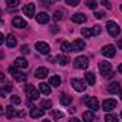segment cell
I'll return each mask as SVG.
<instances>
[{
    "label": "cell",
    "mask_w": 122,
    "mask_h": 122,
    "mask_svg": "<svg viewBox=\"0 0 122 122\" xmlns=\"http://www.w3.org/2000/svg\"><path fill=\"white\" fill-rule=\"evenodd\" d=\"M85 80H87V82L90 84V85H95V75L92 74V72H85Z\"/></svg>",
    "instance_id": "cell-25"
},
{
    "label": "cell",
    "mask_w": 122,
    "mask_h": 122,
    "mask_svg": "<svg viewBox=\"0 0 122 122\" xmlns=\"http://www.w3.org/2000/svg\"><path fill=\"white\" fill-rule=\"evenodd\" d=\"M3 43H4V36H3V34L0 33V46H1Z\"/></svg>",
    "instance_id": "cell-45"
},
{
    "label": "cell",
    "mask_w": 122,
    "mask_h": 122,
    "mask_svg": "<svg viewBox=\"0 0 122 122\" xmlns=\"http://www.w3.org/2000/svg\"><path fill=\"white\" fill-rule=\"evenodd\" d=\"M62 117H64V114H62L61 111H51V118H53L54 121H60Z\"/></svg>",
    "instance_id": "cell-28"
},
{
    "label": "cell",
    "mask_w": 122,
    "mask_h": 122,
    "mask_svg": "<svg viewBox=\"0 0 122 122\" xmlns=\"http://www.w3.org/2000/svg\"><path fill=\"white\" fill-rule=\"evenodd\" d=\"M74 67L78 68V70H85L88 67V58L81 56V57H77L75 61H74Z\"/></svg>",
    "instance_id": "cell-6"
},
{
    "label": "cell",
    "mask_w": 122,
    "mask_h": 122,
    "mask_svg": "<svg viewBox=\"0 0 122 122\" xmlns=\"http://www.w3.org/2000/svg\"><path fill=\"white\" fill-rule=\"evenodd\" d=\"M26 94H27V98H29L30 101H36V99H38V91H37L31 84H29V85L26 87Z\"/></svg>",
    "instance_id": "cell-7"
},
{
    "label": "cell",
    "mask_w": 122,
    "mask_h": 122,
    "mask_svg": "<svg viewBox=\"0 0 122 122\" xmlns=\"http://www.w3.org/2000/svg\"><path fill=\"white\" fill-rule=\"evenodd\" d=\"M11 23H13V26H14V27H17V29H24V27L27 26L26 20H23L21 17H14Z\"/></svg>",
    "instance_id": "cell-16"
},
{
    "label": "cell",
    "mask_w": 122,
    "mask_h": 122,
    "mask_svg": "<svg viewBox=\"0 0 122 122\" xmlns=\"http://www.w3.org/2000/svg\"><path fill=\"white\" fill-rule=\"evenodd\" d=\"M102 4H104V6H105V7H107L108 10H109V9H112V6H111V3H109L108 0H102Z\"/></svg>",
    "instance_id": "cell-43"
},
{
    "label": "cell",
    "mask_w": 122,
    "mask_h": 122,
    "mask_svg": "<svg viewBox=\"0 0 122 122\" xmlns=\"http://www.w3.org/2000/svg\"><path fill=\"white\" fill-rule=\"evenodd\" d=\"M6 1H7V4H9L10 7H17L19 3H20L19 0H6Z\"/></svg>",
    "instance_id": "cell-38"
},
{
    "label": "cell",
    "mask_w": 122,
    "mask_h": 122,
    "mask_svg": "<svg viewBox=\"0 0 122 122\" xmlns=\"http://www.w3.org/2000/svg\"><path fill=\"white\" fill-rule=\"evenodd\" d=\"M118 72H121V74H122V64L118 65Z\"/></svg>",
    "instance_id": "cell-47"
},
{
    "label": "cell",
    "mask_w": 122,
    "mask_h": 122,
    "mask_svg": "<svg viewBox=\"0 0 122 122\" xmlns=\"http://www.w3.org/2000/svg\"><path fill=\"white\" fill-rule=\"evenodd\" d=\"M71 85H72V88L77 92H84L85 88H87V85L84 84V81L80 80V78H72L71 80Z\"/></svg>",
    "instance_id": "cell-5"
},
{
    "label": "cell",
    "mask_w": 122,
    "mask_h": 122,
    "mask_svg": "<svg viewBox=\"0 0 122 122\" xmlns=\"http://www.w3.org/2000/svg\"><path fill=\"white\" fill-rule=\"evenodd\" d=\"M1 114H3V107L0 105V115H1Z\"/></svg>",
    "instance_id": "cell-49"
},
{
    "label": "cell",
    "mask_w": 122,
    "mask_h": 122,
    "mask_svg": "<svg viewBox=\"0 0 122 122\" xmlns=\"http://www.w3.org/2000/svg\"><path fill=\"white\" fill-rule=\"evenodd\" d=\"M20 51H21L23 54H29V53H30V48H29V46H21Z\"/></svg>",
    "instance_id": "cell-40"
},
{
    "label": "cell",
    "mask_w": 122,
    "mask_h": 122,
    "mask_svg": "<svg viewBox=\"0 0 122 122\" xmlns=\"http://www.w3.org/2000/svg\"><path fill=\"white\" fill-rule=\"evenodd\" d=\"M84 48H85V43H84V40L77 38V40H74L72 44H71V50H72V51H82Z\"/></svg>",
    "instance_id": "cell-10"
},
{
    "label": "cell",
    "mask_w": 122,
    "mask_h": 122,
    "mask_svg": "<svg viewBox=\"0 0 122 122\" xmlns=\"http://www.w3.org/2000/svg\"><path fill=\"white\" fill-rule=\"evenodd\" d=\"M61 84V78L58 75H53V77H50V85L51 87H54V88H57V87H60Z\"/></svg>",
    "instance_id": "cell-23"
},
{
    "label": "cell",
    "mask_w": 122,
    "mask_h": 122,
    "mask_svg": "<svg viewBox=\"0 0 122 122\" xmlns=\"http://www.w3.org/2000/svg\"><path fill=\"white\" fill-rule=\"evenodd\" d=\"M10 101H11V104H13V105H19V104L21 102V99H20V97H17V95H11V98H10Z\"/></svg>",
    "instance_id": "cell-34"
},
{
    "label": "cell",
    "mask_w": 122,
    "mask_h": 122,
    "mask_svg": "<svg viewBox=\"0 0 122 122\" xmlns=\"http://www.w3.org/2000/svg\"><path fill=\"white\" fill-rule=\"evenodd\" d=\"M53 19L56 20V21H58V20H61L62 19V11H60V10H57L54 14H53Z\"/></svg>",
    "instance_id": "cell-37"
},
{
    "label": "cell",
    "mask_w": 122,
    "mask_h": 122,
    "mask_svg": "<svg viewBox=\"0 0 122 122\" xmlns=\"http://www.w3.org/2000/svg\"><path fill=\"white\" fill-rule=\"evenodd\" d=\"M11 91H13V87H11V85H6V87H1V88H0V95H1V97H6L7 94H10Z\"/></svg>",
    "instance_id": "cell-26"
},
{
    "label": "cell",
    "mask_w": 122,
    "mask_h": 122,
    "mask_svg": "<svg viewBox=\"0 0 122 122\" xmlns=\"http://www.w3.org/2000/svg\"><path fill=\"white\" fill-rule=\"evenodd\" d=\"M16 111H14V108L11 107V105H9L7 108H6V117L7 118H13V117H16Z\"/></svg>",
    "instance_id": "cell-27"
},
{
    "label": "cell",
    "mask_w": 122,
    "mask_h": 122,
    "mask_svg": "<svg viewBox=\"0 0 122 122\" xmlns=\"http://www.w3.org/2000/svg\"><path fill=\"white\" fill-rule=\"evenodd\" d=\"M1 81H4V72L0 71V82H1Z\"/></svg>",
    "instance_id": "cell-46"
},
{
    "label": "cell",
    "mask_w": 122,
    "mask_h": 122,
    "mask_svg": "<svg viewBox=\"0 0 122 122\" xmlns=\"http://www.w3.org/2000/svg\"><path fill=\"white\" fill-rule=\"evenodd\" d=\"M23 13L27 16V17H33L34 13H36V4L34 3H29L23 7Z\"/></svg>",
    "instance_id": "cell-11"
},
{
    "label": "cell",
    "mask_w": 122,
    "mask_h": 122,
    "mask_svg": "<svg viewBox=\"0 0 122 122\" xmlns=\"http://www.w3.org/2000/svg\"><path fill=\"white\" fill-rule=\"evenodd\" d=\"M41 3H43V6H46V7H50V6L53 4V0H41Z\"/></svg>",
    "instance_id": "cell-41"
},
{
    "label": "cell",
    "mask_w": 122,
    "mask_h": 122,
    "mask_svg": "<svg viewBox=\"0 0 122 122\" xmlns=\"http://www.w3.org/2000/svg\"><path fill=\"white\" fill-rule=\"evenodd\" d=\"M61 51H64V53H70V51H72V50H71V44L67 43V41H62V43H61Z\"/></svg>",
    "instance_id": "cell-29"
},
{
    "label": "cell",
    "mask_w": 122,
    "mask_h": 122,
    "mask_svg": "<svg viewBox=\"0 0 122 122\" xmlns=\"http://www.w3.org/2000/svg\"><path fill=\"white\" fill-rule=\"evenodd\" d=\"M121 99H122V92H121Z\"/></svg>",
    "instance_id": "cell-51"
},
{
    "label": "cell",
    "mask_w": 122,
    "mask_h": 122,
    "mask_svg": "<svg viewBox=\"0 0 122 122\" xmlns=\"http://www.w3.org/2000/svg\"><path fill=\"white\" fill-rule=\"evenodd\" d=\"M91 33H92V36H98V34H101V26H99V24L94 26V27L91 29Z\"/></svg>",
    "instance_id": "cell-33"
},
{
    "label": "cell",
    "mask_w": 122,
    "mask_h": 122,
    "mask_svg": "<svg viewBox=\"0 0 122 122\" xmlns=\"http://www.w3.org/2000/svg\"><path fill=\"white\" fill-rule=\"evenodd\" d=\"M70 122H81V121H78L77 118H71V121H70Z\"/></svg>",
    "instance_id": "cell-48"
},
{
    "label": "cell",
    "mask_w": 122,
    "mask_h": 122,
    "mask_svg": "<svg viewBox=\"0 0 122 122\" xmlns=\"http://www.w3.org/2000/svg\"><path fill=\"white\" fill-rule=\"evenodd\" d=\"M60 102L64 105V107H68V105L72 102V97H71V95H67V94H61Z\"/></svg>",
    "instance_id": "cell-19"
},
{
    "label": "cell",
    "mask_w": 122,
    "mask_h": 122,
    "mask_svg": "<svg viewBox=\"0 0 122 122\" xmlns=\"http://www.w3.org/2000/svg\"><path fill=\"white\" fill-rule=\"evenodd\" d=\"M105 78H111V77H114V72L112 71H108V72H105V74H102Z\"/></svg>",
    "instance_id": "cell-44"
},
{
    "label": "cell",
    "mask_w": 122,
    "mask_h": 122,
    "mask_svg": "<svg viewBox=\"0 0 122 122\" xmlns=\"http://www.w3.org/2000/svg\"><path fill=\"white\" fill-rule=\"evenodd\" d=\"M81 34L84 36V38H90L92 36V33H91L90 29H82V30H81Z\"/></svg>",
    "instance_id": "cell-36"
},
{
    "label": "cell",
    "mask_w": 122,
    "mask_h": 122,
    "mask_svg": "<svg viewBox=\"0 0 122 122\" xmlns=\"http://www.w3.org/2000/svg\"><path fill=\"white\" fill-rule=\"evenodd\" d=\"M101 53H102V56H104V57H107V58H112V57H115L117 50H115V46L108 44V46H104V47H102Z\"/></svg>",
    "instance_id": "cell-3"
},
{
    "label": "cell",
    "mask_w": 122,
    "mask_h": 122,
    "mask_svg": "<svg viewBox=\"0 0 122 122\" xmlns=\"http://www.w3.org/2000/svg\"><path fill=\"white\" fill-rule=\"evenodd\" d=\"M94 118H95V115H94L92 111H87V112L82 114V121L84 122H92L94 121Z\"/></svg>",
    "instance_id": "cell-24"
},
{
    "label": "cell",
    "mask_w": 122,
    "mask_h": 122,
    "mask_svg": "<svg viewBox=\"0 0 122 122\" xmlns=\"http://www.w3.org/2000/svg\"><path fill=\"white\" fill-rule=\"evenodd\" d=\"M71 20H72L74 23L82 24V23H85V21H87V17H85V14H82V13H77V14H72Z\"/></svg>",
    "instance_id": "cell-14"
},
{
    "label": "cell",
    "mask_w": 122,
    "mask_h": 122,
    "mask_svg": "<svg viewBox=\"0 0 122 122\" xmlns=\"http://www.w3.org/2000/svg\"><path fill=\"white\" fill-rule=\"evenodd\" d=\"M36 20H37V23H40V24H46V23L50 21V16H48L47 13H38V14L36 16Z\"/></svg>",
    "instance_id": "cell-13"
},
{
    "label": "cell",
    "mask_w": 122,
    "mask_h": 122,
    "mask_svg": "<svg viewBox=\"0 0 122 122\" xmlns=\"http://www.w3.org/2000/svg\"><path fill=\"white\" fill-rule=\"evenodd\" d=\"M38 91L41 92L43 95H50V94H51V87H50L48 84H46V82H41V84L38 85Z\"/></svg>",
    "instance_id": "cell-17"
},
{
    "label": "cell",
    "mask_w": 122,
    "mask_h": 122,
    "mask_svg": "<svg viewBox=\"0 0 122 122\" xmlns=\"http://www.w3.org/2000/svg\"><path fill=\"white\" fill-rule=\"evenodd\" d=\"M34 75H36V78H46L47 75H48V70L46 68V67H38L37 70H36V72H34Z\"/></svg>",
    "instance_id": "cell-12"
},
{
    "label": "cell",
    "mask_w": 122,
    "mask_h": 122,
    "mask_svg": "<svg viewBox=\"0 0 122 122\" xmlns=\"http://www.w3.org/2000/svg\"><path fill=\"white\" fill-rule=\"evenodd\" d=\"M84 102L87 104V107H88L91 111H98V109H99V102H98V99H97L95 97H88V95H85V97H84Z\"/></svg>",
    "instance_id": "cell-2"
},
{
    "label": "cell",
    "mask_w": 122,
    "mask_h": 122,
    "mask_svg": "<svg viewBox=\"0 0 122 122\" xmlns=\"http://www.w3.org/2000/svg\"><path fill=\"white\" fill-rule=\"evenodd\" d=\"M9 72L13 75V78H14L16 81H20V82L27 81V74H26V72L19 71V70H17V67H16V68H14V67H10V68H9Z\"/></svg>",
    "instance_id": "cell-1"
},
{
    "label": "cell",
    "mask_w": 122,
    "mask_h": 122,
    "mask_svg": "<svg viewBox=\"0 0 122 122\" xmlns=\"http://www.w3.org/2000/svg\"><path fill=\"white\" fill-rule=\"evenodd\" d=\"M117 108V101L115 99H105L104 104H102V109L105 112H111Z\"/></svg>",
    "instance_id": "cell-9"
},
{
    "label": "cell",
    "mask_w": 122,
    "mask_h": 122,
    "mask_svg": "<svg viewBox=\"0 0 122 122\" xmlns=\"http://www.w3.org/2000/svg\"><path fill=\"white\" fill-rule=\"evenodd\" d=\"M14 65H16L17 68H27V67H29V62H27L26 58L19 57V58H16V60H14Z\"/></svg>",
    "instance_id": "cell-18"
},
{
    "label": "cell",
    "mask_w": 122,
    "mask_h": 122,
    "mask_svg": "<svg viewBox=\"0 0 122 122\" xmlns=\"http://www.w3.org/2000/svg\"><path fill=\"white\" fill-rule=\"evenodd\" d=\"M107 30H108V33H109L112 37H118L119 33H121L119 26H118L115 21H108V23H107Z\"/></svg>",
    "instance_id": "cell-4"
},
{
    "label": "cell",
    "mask_w": 122,
    "mask_h": 122,
    "mask_svg": "<svg viewBox=\"0 0 122 122\" xmlns=\"http://www.w3.org/2000/svg\"><path fill=\"white\" fill-rule=\"evenodd\" d=\"M51 105H53V104H51V101H50V99L41 101V108H43V109H50V108H51Z\"/></svg>",
    "instance_id": "cell-32"
},
{
    "label": "cell",
    "mask_w": 122,
    "mask_h": 122,
    "mask_svg": "<svg viewBox=\"0 0 122 122\" xmlns=\"http://www.w3.org/2000/svg\"><path fill=\"white\" fill-rule=\"evenodd\" d=\"M57 61L60 62L61 65H67V64L70 62V58H68L67 56H61V54H60V56L57 57Z\"/></svg>",
    "instance_id": "cell-30"
},
{
    "label": "cell",
    "mask_w": 122,
    "mask_h": 122,
    "mask_svg": "<svg viewBox=\"0 0 122 122\" xmlns=\"http://www.w3.org/2000/svg\"><path fill=\"white\" fill-rule=\"evenodd\" d=\"M107 90H108L109 94H119L121 92V84L119 82H112V84L108 85Z\"/></svg>",
    "instance_id": "cell-15"
},
{
    "label": "cell",
    "mask_w": 122,
    "mask_h": 122,
    "mask_svg": "<svg viewBox=\"0 0 122 122\" xmlns=\"http://www.w3.org/2000/svg\"><path fill=\"white\" fill-rule=\"evenodd\" d=\"M43 122H50V121H48V119H44V121H43Z\"/></svg>",
    "instance_id": "cell-50"
},
{
    "label": "cell",
    "mask_w": 122,
    "mask_h": 122,
    "mask_svg": "<svg viewBox=\"0 0 122 122\" xmlns=\"http://www.w3.org/2000/svg\"><path fill=\"white\" fill-rule=\"evenodd\" d=\"M43 115H44V109L43 108H33L30 112L31 118H41Z\"/></svg>",
    "instance_id": "cell-20"
},
{
    "label": "cell",
    "mask_w": 122,
    "mask_h": 122,
    "mask_svg": "<svg viewBox=\"0 0 122 122\" xmlns=\"http://www.w3.org/2000/svg\"><path fill=\"white\" fill-rule=\"evenodd\" d=\"M121 10H122V6H121Z\"/></svg>",
    "instance_id": "cell-53"
},
{
    "label": "cell",
    "mask_w": 122,
    "mask_h": 122,
    "mask_svg": "<svg viewBox=\"0 0 122 122\" xmlns=\"http://www.w3.org/2000/svg\"><path fill=\"white\" fill-rule=\"evenodd\" d=\"M97 6H98L97 0H88V1H87V7H88V9H92V10H94V9H97Z\"/></svg>",
    "instance_id": "cell-35"
},
{
    "label": "cell",
    "mask_w": 122,
    "mask_h": 122,
    "mask_svg": "<svg viewBox=\"0 0 122 122\" xmlns=\"http://www.w3.org/2000/svg\"><path fill=\"white\" fill-rule=\"evenodd\" d=\"M105 122H118V117L114 114H107L105 115Z\"/></svg>",
    "instance_id": "cell-31"
},
{
    "label": "cell",
    "mask_w": 122,
    "mask_h": 122,
    "mask_svg": "<svg viewBox=\"0 0 122 122\" xmlns=\"http://www.w3.org/2000/svg\"><path fill=\"white\" fill-rule=\"evenodd\" d=\"M104 16H105V14H104L102 11H95V14H94V17H95V19H102Z\"/></svg>",
    "instance_id": "cell-42"
},
{
    "label": "cell",
    "mask_w": 122,
    "mask_h": 122,
    "mask_svg": "<svg viewBox=\"0 0 122 122\" xmlns=\"http://www.w3.org/2000/svg\"><path fill=\"white\" fill-rule=\"evenodd\" d=\"M65 3H67L68 6L75 7V6H78V4H80V0H65Z\"/></svg>",
    "instance_id": "cell-39"
},
{
    "label": "cell",
    "mask_w": 122,
    "mask_h": 122,
    "mask_svg": "<svg viewBox=\"0 0 122 122\" xmlns=\"http://www.w3.org/2000/svg\"><path fill=\"white\" fill-rule=\"evenodd\" d=\"M36 50L40 53V54H48L50 53V46L44 41H37L36 43Z\"/></svg>",
    "instance_id": "cell-8"
},
{
    "label": "cell",
    "mask_w": 122,
    "mask_h": 122,
    "mask_svg": "<svg viewBox=\"0 0 122 122\" xmlns=\"http://www.w3.org/2000/svg\"><path fill=\"white\" fill-rule=\"evenodd\" d=\"M99 71H101L102 74L111 71V62H108V61H101V62H99Z\"/></svg>",
    "instance_id": "cell-22"
},
{
    "label": "cell",
    "mask_w": 122,
    "mask_h": 122,
    "mask_svg": "<svg viewBox=\"0 0 122 122\" xmlns=\"http://www.w3.org/2000/svg\"><path fill=\"white\" fill-rule=\"evenodd\" d=\"M6 44H7V47H9V48H13V47H16V44H17V40H16V37H14L13 34H9V36H7V38H6Z\"/></svg>",
    "instance_id": "cell-21"
},
{
    "label": "cell",
    "mask_w": 122,
    "mask_h": 122,
    "mask_svg": "<svg viewBox=\"0 0 122 122\" xmlns=\"http://www.w3.org/2000/svg\"><path fill=\"white\" fill-rule=\"evenodd\" d=\"M121 118H122V112H121Z\"/></svg>",
    "instance_id": "cell-52"
}]
</instances>
